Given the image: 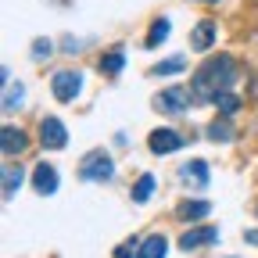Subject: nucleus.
<instances>
[{
	"mask_svg": "<svg viewBox=\"0 0 258 258\" xmlns=\"http://www.w3.org/2000/svg\"><path fill=\"white\" fill-rule=\"evenodd\" d=\"M133 244H137V240H125V244L115 251V258H133Z\"/></svg>",
	"mask_w": 258,
	"mask_h": 258,
	"instance_id": "23",
	"label": "nucleus"
},
{
	"mask_svg": "<svg viewBox=\"0 0 258 258\" xmlns=\"http://www.w3.org/2000/svg\"><path fill=\"white\" fill-rule=\"evenodd\" d=\"M237 133H233V125L226 122V118H215L212 125H208V140H215V144H230Z\"/></svg>",
	"mask_w": 258,
	"mask_h": 258,
	"instance_id": "17",
	"label": "nucleus"
},
{
	"mask_svg": "<svg viewBox=\"0 0 258 258\" xmlns=\"http://www.w3.org/2000/svg\"><path fill=\"white\" fill-rule=\"evenodd\" d=\"M122 64H125V54H122V47H115V50L101 54V72H104V76H118V72H122Z\"/></svg>",
	"mask_w": 258,
	"mask_h": 258,
	"instance_id": "15",
	"label": "nucleus"
},
{
	"mask_svg": "<svg viewBox=\"0 0 258 258\" xmlns=\"http://www.w3.org/2000/svg\"><path fill=\"white\" fill-rule=\"evenodd\" d=\"M205 4H215V0H205Z\"/></svg>",
	"mask_w": 258,
	"mask_h": 258,
	"instance_id": "26",
	"label": "nucleus"
},
{
	"mask_svg": "<svg viewBox=\"0 0 258 258\" xmlns=\"http://www.w3.org/2000/svg\"><path fill=\"white\" fill-rule=\"evenodd\" d=\"M40 144L47 147V151H61L64 144H69V133H64V125H61V118H43L40 122Z\"/></svg>",
	"mask_w": 258,
	"mask_h": 258,
	"instance_id": "5",
	"label": "nucleus"
},
{
	"mask_svg": "<svg viewBox=\"0 0 258 258\" xmlns=\"http://www.w3.org/2000/svg\"><path fill=\"white\" fill-rule=\"evenodd\" d=\"M215 43V22H201L198 29L190 32V47L194 50H208Z\"/></svg>",
	"mask_w": 258,
	"mask_h": 258,
	"instance_id": "12",
	"label": "nucleus"
},
{
	"mask_svg": "<svg viewBox=\"0 0 258 258\" xmlns=\"http://www.w3.org/2000/svg\"><path fill=\"white\" fill-rule=\"evenodd\" d=\"M222 115H233L237 108H240V97L237 93H230V90H222V93H215V101H212Z\"/></svg>",
	"mask_w": 258,
	"mask_h": 258,
	"instance_id": "18",
	"label": "nucleus"
},
{
	"mask_svg": "<svg viewBox=\"0 0 258 258\" xmlns=\"http://www.w3.org/2000/svg\"><path fill=\"white\" fill-rule=\"evenodd\" d=\"M151 194H154V176H151V172H144V176L137 179V186H133V201H137V205H144Z\"/></svg>",
	"mask_w": 258,
	"mask_h": 258,
	"instance_id": "19",
	"label": "nucleus"
},
{
	"mask_svg": "<svg viewBox=\"0 0 258 258\" xmlns=\"http://www.w3.org/2000/svg\"><path fill=\"white\" fill-rule=\"evenodd\" d=\"M165 254H169V240L161 237V233H154V237H147L140 244V254L137 258H165Z\"/></svg>",
	"mask_w": 258,
	"mask_h": 258,
	"instance_id": "13",
	"label": "nucleus"
},
{
	"mask_svg": "<svg viewBox=\"0 0 258 258\" xmlns=\"http://www.w3.org/2000/svg\"><path fill=\"white\" fill-rule=\"evenodd\" d=\"M208 212H212L208 201H186V205H179V219H186V222H201Z\"/></svg>",
	"mask_w": 258,
	"mask_h": 258,
	"instance_id": "16",
	"label": "nucleus"
},
{
	"mask_svg": "<svg viewBox=\"0 0 258 258\" xmlns=\"http://www.w3.org/2000/svg\"><path fill=\"white\" fill-rule=\"evenodd\" d=\"M233 79H237V61H233L230 54H215V57H208L201 69L194 72V79H190V97H194L198 104H212L215 93H222V90L233 86Z\"/></svg>",
	"mask_w": 258,
	"mask_h": 258,
	"instance_id": "1",
	"label": "nucleus"
},
{
	"mask_svg": "<svg viewBox=\"0 0 258 258\" xmlns=\"http://www.w3.org/2000/svg\"><path fill=\"white\" fill-rule=\"evenodd\" d=\"M147 147L154 154H172V151L183 147V137L176 133V129H154V133L147 137Z\"/></svg>",
	"mask_w": 258,
	"mask_h": 258,
	"instance_id": "6",
	"label": "nucleus"
},
{
	"mask_svg": "<svg viewBox=\"0 0 258 258\" xmlns=\"http://www.w3.org/2000/svg\"><path fill=\"white\" fill-rule=\"evenodd\" d=\"M79 47H83V43H79V40H64V54H76V50H79Z\"/></svg>",
	"mask_w": 258,
	"mask_h": 258,
	"instance_id": "24",
	"label": "nucleus"
},
{
	"mask_svg": "<svg viewBox=\"0 0 258 258\" xmlns=\"http://www.w3.org/2000/svg\"><path fill=\"white\" fill-rule=\"evenodd\" d=\"M244 240H247V244H258V230H247V233H244Z\"/></svg>",
	"mask_w": 258,
	"mask_h": 258,
	"instance_id": "25",
	"label": "nucleus"
},
{
	"mask_svg": "<svg viewBox=\"0 0 258 258\" xmlns=\"http://www.w3.org/2000/svg\"><path fill=\"white\" fill-rule=\"evenodd\" d=\"M25 133L22 129H15V125H4L0 129V151H4V158H18L22 151H25Z\"/></svg>",
	"mask_w": 258,
	"mask_h": 258,
	"instance_id": "8",
	"label": "nucleus"
},
{
	"mask_svg": "<svg viewBox=\"0 0 258 258\" xmlns=\"http://www.w3.org/2000/svg\"><path fill=\"white\" fill-rule=\"evenodd\" d=\"M79 176L90 179V183H104V179L115 176V161H111L104 151H90V154L83 158V165H79Z\"/></svg>",
	"mask_w": 258,
	"mask_h": 258,
	"instance_id": "2",
	"label": "nucleus"
},
{
	"mask_svg": "<svg viewBox=\"0 0 258 258\" xmlns=\"http://www.w3.org/2000/svg\"><path fill=\"white\" fill-rule=\"evenodd\" d=\"M22 97H25V86L18 83H8V93H4V111H15V108H22Z\"/></svg>",
	"mask_w": 258,
	"mask_h": 258,
	"instance_id": "21",
	"label": "nucleus"
},
{
	"mask_svg": "<svg viewBox=\"0 0 258 258\" xmlns=\"http://www.w3.org/2000/svg\"><path fill=\"white\" fill-rule=\"evenodd\" d=\"M50 90H54V97H57L61 104H72L76 97H79V90H83V76L72 72V69H61V72H54Z\"/></svg>",
	"mask_w": 258,
	"mask_h": 258,
	"instance_id": "3",
	"label": "nucleus"
},
{
	"mask_svg": "<svg viewBox=\"0 0 258 258\" xmlns=\"http://www.w3.org/2000/svg\"><path fill=\"white\" fill-rule=\"evenodd\" d=\"M219 240V230L215 226H201V230H186L179 237V247L183 251H194V247H205V244H215Z\"/></svg>",
	"mask_w": 258,
	"mask_h": 258,
	"instance_id": "9",
	"label": "nucleus"
},
{
	"mask_svg": "<svg viewBox=\"0 0 258 258\" xmlns=\"http://www.w3.org/2000/svg\"><path fill=\"white\" fill-rule=\"evenodd\" d=\"M22 179H25L22 165H15V161H8V165H4V198H15V190L22 186Z\"/></svg>",
	"mask_w": 258,
	"mask_h": 258,
	"instance_id": "14",
	"label": "nucleus"
},
{
	"mask_svg": "<svg viewBox=\"0 0 258 258\" xmlns=\"http://www.w3.org/2000/svg\"><path fill=\"white\" fill-rule=\"evenodd\" d=\"M169 29H172V25H169V18H154V22H151V29H147V40H144V47H147V50L161 47V43L169 40Z\"/></svg>",
	"mask_w": 258,
	"mask_h": 258,
	"instance_id": "11",
	"label": "nucleus"
},
{
	"mask_svg": "<svg viewBox=\"0 0 258 258\" xmlns=\"http://www.w3.org/2000/svg\"><path fill=\"white\" fill-rule=\"evenodd\" d=\"M183 69H186L183 57H165V61H158L151 72H154V76H176V72H183Z\"/></svg>",
	"mask_w": 258,
	"mask_h": 258,
	"instance_id": "20",
	"label": "nucleus"
},
{
	"mask_svg": "<svg viewBox=\"0 0 258 258\" xmlns=\"http://www.w3.org/2000/svg\"><path fill=\"white\" fill-rule=\"evenodd\" d=\"M50 54H54L50 40H36V47H32V57H36V61H43V57H50Z\"/></svg>",
	"mask_w": 258,
	"mask_h": 258,
	"instance_id": "22",
	"label": "nucleus"
},
{
	"mask_svg": "<svg viewBox=\"0 0 258 258\" xmlns=\"http://www.w3.org/2000/svg\"><path fill=\"white\" fill-rule=\"evenodd\" d=\"M190 90H183V86H172V90H165V93H158L154 97V108L158 111H169V115H179V111H186L190 108Z\"/></svg>",
	"mask_w": 258,
	"mask_h": 258,
	"instance_id": "4",
	"label": "nucleus"
},
{
	"mask_svg": "<svg viewBox=\"0 0 258 258\" xmlns=\"http://www.w3.org/2000/svg\"><path fill=\"white\" fill-rule=\"evenodd\" d=\"M179 179H183V183H190L194 190H205V186H208V165H205L201 158H190L186 165L179 169Z\"/></svg>",
	"mask_w": 258,
	"mask_h": 258,
	"instance_id": "7",
	"label": "nucleus"
},
{
	"mask_svg": "<svg viewBox=\"0 0 258 258\" xmlns=\"http://www.w3.org/2000/svg\"><path fill=\"white\" fill-rule=\"evenodd\" d=\"M32 186H36L40 194H54L57 190V169L47 165V161H40V165L32 169Z\"/></svg>",
	"mask_w": 258,
	"mask_h": 258,
	"instance_id": "10",
	"label": "nucleus"
}]
</instances>
